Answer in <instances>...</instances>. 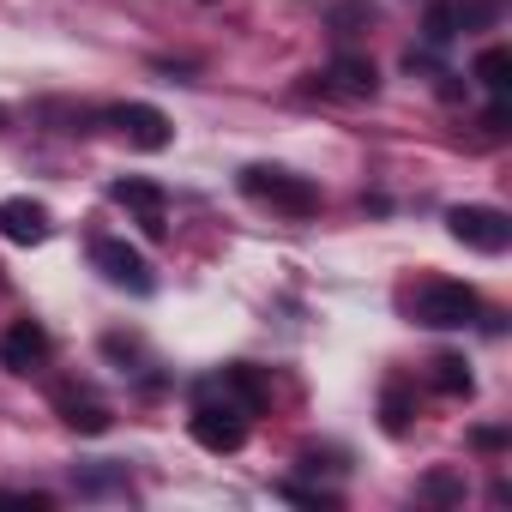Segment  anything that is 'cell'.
Returning <instances> with one entry per match:
<instances>
[{"mask_svg": "<svg viewBox=\"0 0 512 512\" xmlns=\"http://www.w3.org/2000/svg\"><path fill=\"white\" fill-rule=\"evenodd\" d=\"M404 314L416 326H428V332H458V326H470L482 314V296L470 284H458V278H422L404 296Z\"/></svg>", "mask_w": 512, "mask_h": 512, "instance_id": "1", "label": "cell"}, {"mask_svg": "<svg viewBox=\"0 0 512 512\" xmlns=\"http://www.w3.org/2000/svg\"><path fill=\"white\" fill-rule=\"evenodd\" d=\"M506 73H512V55H506V49H500V43H494V49H482V55H476V79H482V85H488V91H494V97H500V91H506Z\"/></svg>", "mask_w": 512, "mask_h": 512, "instance_id": "16", "label": "cell"}, {"mask_svg": "<svg viewBox=\"0 0 512 512\" xmlns=\"http://www.w3.org/2000/svg\"><path fill=\"white\" fill-rule=\"evenodd\" d=\"M187 434H193L205 452H217V458H223V452H241V446H247V410H235L229 398H223V404L199 398L193 416H187Z\"/></svg>", "mask_w": 512, "mask_h": 512, "instance_id": "5", "label": "cell"}, {"mask_svg": "<svg viewBox=\"0 0 512 512\" xmlns=\"http://www.w3.org/2000/svg\"><path fill=\"white\" fill-rule=\"evenodd\" d=\"M470 446H482V452H500V446H506V428H476V434H470Z\"/></svg>", "mask_w": 512, "mask_h": 512, "instance_id": "20", "label": "cell"}, {"mask_svg": "<svg viewBox=\"0 0 512 512\" xmlns=\"http://www.w3.org/2000/svg\"><path fill=\"white\" fill-rule=\"evenodd\" d=\"M103 121H109L127 145H139V151H169V139H175V127H169V115H163L157 103H115Z\"/></svg>", "mask_w": 512, "mask_h": 512, "instance_id": "6", "label": "cell"}, {"mask_svg": "<svg viewBox=\"0 0 512 512\" xmlns=\"http://www.w3.org/2000/svg\"><path fill=\"white\" fill-rule=\"evenodd\" d=\"M49 350H55V338H49L37 320H19L7 338H0V362H7L13 374H31V368H43V362H49Z\"/></svg>", "mask_w": 512, "mask_h": 512, "instance_id": "9", "label": "cell"}, {"mask_svg": "<svg viewBox=\"0 0 512 512\" xmlns=\"http://www.w3.org/2000/svg\"><path fill=\"white\" fill-rule=\"evenodd\" d=\"M380 428H386V434H404V428H410V392L392 386V392L380 398Z\"/></svg>", "mask_w": 512, "mask_h": 512, "instance_id": "17", "label": "cell"}, {"mask_svg": "<svg viewBox=\"0 0 512 512\" xmlns=\"http://www.w3.org/2000/svg\"><path fill=\"white\" fill-rule=\"evenodd\" d=\"M0 121H7V109H0Z\"/></svg>", "mask_w": 512, "mask_h": 512, "instance_id": "22", "label": "cell"}, {"mask_svg": "<svg viewBox=\"0 0 512 512\" xmlns=\"http://www.w3.org/2000/svg\"><path fill=\"white\" fill-rule=\"evenodd\" d=\"M452 241H464L470 253H506L512 247V217L500 205H452L446 211Z\"/></svg>", "mask_w": 512, "mask_h": 512, "instance_id": "3", "label": "cell"}, {"mask_svg": "<svg viewBox=\"0 0 512 512\" xmlns=\"http://www.w3.org/2000/svg\"><path fill=\"white\" fill-rule=\"evenodd\" d=\"M55 410H61V422H67L73 434H109V428H115L109 404H97L91 392H73V386L55 392Z\"/></svg>", "mask_w": 512, "mask_h": 512, "instance_id": "12", "label": "cell"}, {"mask_svg": "<svg viewBox=\"0 0 512 512\" xmlns=\"http://www.w3.org/2000/svg\"><path fill=\"white\" fill-rule=\"evenodd\" d=\"M0 235L19 247H37V241H49V211L37 199H0Z\"/></svg>", "mask_w": 512, "mask_h": 512, "instance_id": "10", "label": "cell"}, {"mask_svg": "<svg viewBox=\"0 0 512 512\" xmlns=\"http://www.w3.org/2000/svg\"><path fill=\"white\" fill-rule=\"evenodd\" d=\"M422 494H428V500H464V482H458L452 470H434V476L422 482Z\"/></svg>", "mask_w": 512, "mask_h": 512, "instance_id": "18", "label": "cell"}, {"mask_svg": "<svg viewBox=\"0 0 512 512\" xmlns=\"http://www.w3.org/2000/svg\"><path fill=\"white\" fill-rule=\"evenodd\" d=\"M422 31H428V43H434V49H440V43H452V37L464 31V7H452V0H434L428 19H422Z\"/></svg>", "mask_w": 512, "mask_h": 512, "instance_id": "14", "label": "cell"}, {"mask_svg": "<svg viewBox=\"0 0 512 512\" xmlns=\"http://www.w3.org/2000/svg\"><path fill=\"white\" fill-rule=\"evenodd\" d=\"M0 506H37V512H43L49 494H0Z\"/></svg>", "mask_w": 512, "mask_h": 512, "instance_id": "21", "label": "cell"}, {"mask_svg": "<svg viewBox=\"0 0 512 512\" xmlns=\"http://www.w3.org/2000/svg\"><path fill=\"white\" fill-rule=\"evenodd\" d=\"M428 368H434V386H440L446 398H470V392H476V380H470V362H464V356H452V350H446V356H434Z\"/></svg>", "mask_w": 512, "mask_h": 512, "instance_id": "13", "label": "cell"}, {"mask_svg": "<svg viewBox=\"0 0 512 512\" xmlns=\"http://www.w3.org/2000/svg\"><path fill=\"white\" fill-rule=\"evenodd\" d=\"M109 199H115V205H127V211H139V223H145V235H151V241H163V235H169V193H163L157 181L127 175V181H115V187H109Z\"/></svg>", "mask_w": 512, "mask_h": 512, "instance_id": "7", "label": "cell"}, {"mask_svg": "<svg viewBox=\"0 0 512 512\" xmlns=\"http://www.w3.org/2000/svg\"><path fill=\"white\" fill-rule=\"evenodd\" d=\"M241 193L253 205H266V211H284V217H314L320 211V187L284 163H247L241 169Z\"/></svg>", "mask_w": 512, "mask_h": 512, "instance_id": "2", "label": "cell"}, {"mask_svg": "<svg viewBox=\"0 0 512 512\" xmlns=\"http://www.w3.org/2000/svg\"><path fill=\"white\" fill-rule=\"evenodd\" d=\"M211 386H217L235 410H247V416H253V410H266V398H272V386L260 380V368H247V362H229Z\"/></svg>", "mask_w": 512, "mask_h": 512, "instance_id": "11", "label": "cell"}, {"mask_svg": "<svg viewBox=\"0 0 512 512\" xmlns=\"http://www.w3.org/2000/svg\"><path fill=\"white\" fill-rule=\"evenodd\" d=\"M284 500H296V506H320V512H332V506H338L332 494H320V488H302V482H284Z\"/></svg>", "mask_w": 512, "mask_h": 512, "instance_id": "19", "label": "cell"}, {"mask_svg": "<svg viewBox=\"0 0 512 512\" xmlns=\"http://www.w3.org/2000/svg\"><path fill=\"white\" fill-rule=\"evenodd\" d=\"M326 25H332L338 37H356V31H368V25H374V0H338Z\"/></svg>", "mask_w": 512, "mask_h": 512, "instance_id": "15", "label": "cell"}, {"mask_svg": "<svg viewBox=\"0 0 512 512\" xmlns=\"http://www.w3.org/2000/svg\"><path fill=\"white\" fill-rule=\"evenodd\" d=\"M91 266L115 284V290H127V296H151L157 290V278H151V260L139 247H127V241H115V235H97L91 241Z\"/></svg>", "mask_w": 512, "mask_h": 512, "instance_id": "4", "label": "cell"}, {"mask_svg": "<svg viewBox=\"0 0 512 512\" xmlns=\"http://www.w3.org/2000/svg\"><path fill=\"white\" fill-rule=\"evenodd\" d=\"M314 91H320V97H350V103H362V97L380 91V73H374L368 55H338L326 73H314Z\"/></svg>", "mask_w": 512, "mask_h": 512, "instance_id": "8", "label": "cell"}]
</instances>
